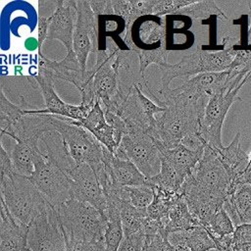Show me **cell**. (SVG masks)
Returning a JSON list of instances; mask_svg holds the SVG:
<instances>
[{"label":"cell","instance_id":"cell-8","mask_svg":"<svg viewBox=\"0 0 251 251\" xmlns=\"http://www.w3.org/2000/svg\"><path fill=\"white\" fill-rule=\"evenodd\" d=\"M114 155L131 161L147 178L161 171L162 153L158 140L147 132L126 133Z\"/></svg>","mask_w":251,"mask_h":251},{"label":"cell","instance_id":"cell-1","mask_svg":"<svg viewBox=\"0 0 251 251\" xmlns=\"http://www.w3.org/2000/svg\"><path fill=\"white\" fill-rule=\"evenodd\" d=\"M121 49L112 37L106 38V48L96 53V63L87 70L81 94L83 108L91 111L99 102L103 112H115L122 105L118 79V54Z\"/></svg>","mask_w":251,"mask_h":251},{"label":"cell","instance_id":"cell-41","mask_svg":"<svg viewBox=\"0 0 251 251\" xmlns=\"http://www.w3.org/2000/svg\"><path fill=\"white\" fill-rule=\"evenodd\" d=\"M235 251H251V224L239 225L232 233Z\"/></svg>","mask_w":251,"mask_h":251},{"label":"cell","instance_id":"cell-10","mask_svg":"<svg viewBox=\"0 0 251 251\" xmlns=\"http://www.w3.org/2000/svg\"><path fill=\"white\" fill-rule=\"evenodd\" d=\"M164 111V107L157 105L147 97L137 85L131 89L128 96L118 108L117 114L126 123L127 132L151 134L156 126V116Z\"/></svg>","mask_w":251,"mask_h":251},{"label":"cell","instance_id":"cell-14","mask_svg":"<svg viewBox=\"0 0 251 251\" xmlns=\"http://www.w3.org/2000/svg\"><path fill=\"white\" fill-rule=\"evenodd\" d=\"M228 71L222 73H205L187 78L181 85L166 92L161 101L167 97L177 99H198L203 96L211 97L217 92L227 88Z\"/></svg>","mask_w":251,"mask_h":251},{"label":"cell","instance_id":"cell-9","mask_svg":"<svg viewBox=\"0 0 251 251\" xmlns=\"http://www.w3.org/2000/svg\"><path fill=\"white\" fill-rule=\"evenodd\" d=\"M33 165L34 172L29 178L55 210L72 199L71 178L59 167L46 160L39 149L33 155Z\"/></svg>","mask_w":251,"mask_h":251},{"label":"cell","instance_id":"cell-50","mask_svg":"<svg viewBox=\"0 0 251 251\" xmlns=\"http://www.w3.org/2000/svg\"><path fill=\"white\" fill-rule=\"evenodd\" d=\"M25 251H30V249H29V248H28V247H27V248H26V249H25Z\"/></svg>","mask_w":251,"mask_h":251},{"label":"cell","instance_id":"cell-30","mask_svg":"<svg viewBox=\"0 0 251 251\" xmlns=\"http://www.w3.org/2000/svg\"><path fill=\"white\" fill-rule=\"evenodd\" d=\"M152 188L154 190V198L151 204L147 207L148 217L165 223L167 226L169 223V213L174 203L180 196V192L171 191L158 186Z\"/></svg>","mask_w":251,"mask_h":251},{"label":"cell","instance_id":"cell-18","mask_svg":"<svg viewBox=\"0 0 251 251\" xmlns=\"http://www.w3.org/2000/svg\"><path fill=\"white\" fill-rule=\"evenodd\" d=\"M52 129V114H42L29 110L10 128L2 132L1 136L7 135L17 142L39 141L44 132Z\"/></svg>","mask_w":251,"mask_h":251},{"label":"cell","instance_id":"cell-19","mask_svg":"<svg viewBox=\"0 0 251 251\" xmlns=\"http://www.w3.org/2000/svg\"><path fill=\"white\" fill-rule=\"evenodd\" d=\"M156 4V0H124L113 1L114 15L119 16L124 20L125 29L122 35V39L128 47V50L137 52L139 46L136 45L132 38V27L137 19L144 16H153V10Z\"/></svg>","mask_w":251,"mask_h":251},{"label":"cell","instance_id":"cell-5","mask_svg":"<svg viewBox=\"0 0 251 251\" xmlns=\"http://www.w3.org/2000/svg\"><path fill=\"white\" fill-rule=\"evenodd\" d=\"M0 191L10 213L27 226L50 206L29 177L16 173L0 177Z\"/></svg>","mask_w":251,"mask_h":251},{"label":"cell","instance_id":"cell-28","mask_svg":"<svg viewBox=\"0 0 251 251\" xmlns=\"http://www.w3.org/2000/svg\"><path fill=\"white\" fill-rule=\"evenodd\" d=\"M168 240L172 246L184 245L190 251H211L216 248L214 240L202 226L187 230L171 232L168 234Z\"/></svg>","mask_w":251,"mask_h":251},{"label":"cell","instance_id":"cell-25","mask_svg":"<svg viewBox=\"0 0 251 251\" xmlns=\"http://www.w3.org/2000/svg\"><path fill=\"white\" fill-rule=\"evenodd\" d=\"M223 208L235 227L239 225L251 224V185L243 183L231 187Z\"/></svg>","mask_w":251,"mask_h":251},{"label":"cell","instance_id":"cell-23","mask_svg":"<svg viewBox=\"0 0 251 251\" xmlns=\"http://www.w3.org/2000/svg\"><path fill=\"white\" fill-rule=\"evenodd\" d=\"M38 148L46 160L59 167L68 176L77 165L72 158L62 135L54 129L40 136Z\"/></svg>","mask_w":251,"mask_h":251},{"label":"cell","instance_id":"cell-35","mask_svg":"<svg viewBox=\"0 0 251 251\" xmlns=\"http://www.w3.org/2000/svg\"><path fill=\"white\" fill-rule=\"evenodd\" d=\"M121 221L125 236L140 231L143 221L148 217L147 208L139 209L127 201H121Z\"/></svg>","mask_w":251,"mask_h":251},{"label":"cell","instance_id":"cell-7","mask_svg":"<svg viewBox=\"0 0 251 251\" xmlns=\"http://www.w3.org/2000/svg\"><path fill=\"white\" fill-rule=\"evenodd\" d=\"M200 193L225 203L228 196L232 178L218 159L214 149L206 145L203 157L185 178Z\"/></svg>","mask_w":251,"mask_h":251},{"label":"cell","instance_id":"cell-31","mask_svg":"<svg viewBox=\"0 0 251 251\" xmlns=\"http://www.w3.org/2000/svg\"><path fill=\"white\" fill-rule=\"evenodd\" d=\"M198 226L200 225L190 213L187 202L184 196L180 193V196L174 203L169 213V223L166 226L167 234L171 232L191 229Z\"/></svg>","mask_w":251,"mask_h":251},{"label":"cell","instance_id":"cell-26","mask_svg":"<svg viewBox=\"0 0 251 251\" xmlns=\"http://www.w3.org/2000/svg\"><path fill=\"white\" fill-rule=\"evenodd\" d=\"M218 159L229 173L232 183L249 167V155L243 151L240 144V133L237 132L233 140L227 146L219 149L213 148Z\"/></svg>","mask_w":251,"mask_h":251},{"label":"cell","instance_id":"cell-15","mask_svg":"<svg viewBox=\"0 0 251 251\" xmlns=\"http://www.w3.org/2000/svg\"><path fill=\"white\" fill-rule=\"evenodd\" d=\"M69 177L72 180V198L92 205L106 216L107 200L91 167L77 164Z\"/></svg>","mask_w":251,"mask_h":251},{"label":"cell","instance_id":"cell-48","mask_svg":"<svg viewBox=\"0 0 251 251\" xmlns=\"http://www.w3.org/2000/svg\"><path fill=\"white\" fill-rule=\"evenodd\" d=\"M251 165V152H250V154H249V166Z\"/></svg>","mask_w":251,"mask_h":251},{"label":"cell","instance_id":"cell-3","mask_svg":"<svg viewBox=\"0 0 251 251\" xmlns=\"http://www.w3.org/2000/svg\"><path fill=\"white\" fill-rule=\"evenodd\" d=\"M234 48L222 50H203L202 47H190L182 50V58L176 64L166 63L159 67L161 71V86L158 94L168 92L171 81L178 76H194L205 73H222L229 70L234 58Z\"/></svg>","mask_w":251,"mask_h":251},{"label":"cell","instance_id":"cell-6","mask_svg":"<svg viewBox=\"0 0 251 251\" xmlns=\"http://www.w3.org/2000/svg\"><path fill=\"white\" fill-rule=\"evenodd\" d=\"M53 129L58 131L76 164H87L94 173L104 168L105 146L87 129L78 125V121L52 115Z\"/></svg>","mask_w":251,"mask_h":251},{"label":"cell","instance_id":"cell-12","mask_svg":"<svg viewBox=\"0 0 251 251\" xmlns=\"http://www.w3.org/2000/svg\"><path fill=\"white\" fill-rule=\"evenodd\" d=\"M30 251H67V242L58 214L50 205L28 226Z\"/></svg>","mask_w":251,"mask_h":251},{"label":"cell","instance_id":"cell-46","mask_svg":"<svg viewBox=\"0 0 251 251\" xmlns=\"http://www.w3.org/2000/svg\"><path fill=\"white\" fill-rule=\"evenodd\" d=\"M67 246L72 247L75 251H107L104 240L82 243L75 246H71V245H67Z\"/></svg>","mask_w":251,"mask_h":251},{"label":"cell","instance_id":"cell-33","mask_svg":"<svg viewBox=\"0 0 251 251\" xmlns=\"http://www.w3.org/2000/svg\"><path fill=\"white\" fill-rule=\"evenodd\" d=\"M185 178L162 157V165L160 173L152 177L147 178L146 185L150 187L158 186L171 191L178 192Z\"/></svg>","mask_w":251,"mask_h":251},{"label":"cell","instance_id":"cell-39","mask_svg":"<svg viewBox=\"0 0 251 251\" xmlns=\"http://www.w3.org/2000/svg\"><path fill=\"white\" fill-rule=\"evenodd\" d=\"M205 228L214 236H226L234 232L235 226L226 211L222 208L215 214L209 226Z\"/></svg>","mask_w":251,"mask_h":251},{"label":"cell","instance_id":"cell-16","mask_svg":"<svg viewBox=\"0 0 251 251\" xmlns=\"http://www.w3.org/2000/svg\"><path fill=\"white\" fill-rule=\"evenodd\" d=\"M77 20L76 1H55V9L50 17L47 39L60 40L67 48V53L74 51V34Z\"/></svg>","mask_w":251,"mask_h":251},{"label":"cell","instance_id":"cell-32","mask_svg":"<svg viewBox=\"0 0 251 251\" xmlns=\"http://www.w3.org/2000/svg\"><path fill=\"white\" fill-rule=\"evenodd\" d=\"M175 15L177 16H186L192 21L201 23L203 20L210 18L211 16H217L219 20L226 21L227 17L224 11L218 6L215 1H198L196 0L190 5H187L178 11Z\"/></svg>","mask_w":251,"mask_h":251},{"label":"cell","instance_id":"cell-42","mask_svg":"<svg viewBox=\"0 0 251 251\" xmlns=\"http://www.w3.org/2000/svg\"><path fill=\"white\" fill-rule=\"evenodd\" d=\"M145 237L142 231L124 236L118 251H144Z\"/></svg>","mask_w":251,"mask_h":251},{"label":"cell","instance_id":"cell-47","mask_svg":"<svg viewBox=\"0 0 251 251\" xmlns=\"http://www.w3.org/2000/svg\"><path fill=\"white\" fill-rule=\"evenodd\" d=\"M243 183H247L251 185V165L246 169V171L231 184L230 188L237 185V184H243ZM230 190V189H229Z\"/></svg>","mask_w":251,"mask_h":251},{"label":"cell","instance_id":"cell-38","mask_svg":"<svg viewBox=\"0 0 251 251\" xmlns=\"http://www.w3.org/2000/svg\"><path fill=\"white\" fill-rule=\"evenodd\" d=\"M136 53L139 58L140 71L142 75H144L147 67L151 64H155L156 66L160 67L166 63H169L168 58L170 54L173 53V51L167 50L166 44H161L159 45V47L153 49L139 48V50Z\"/></svg>","mask_w":251,"mask_h":251},{"label":"cell","instance_id":"cell-36","mask_svg":"<svg viewBox=\"0 0 251 251\" xmlns=\"http://www.w3.org/2000/svg\"><path fill=\"white\" fill-rule=\"evenodd\" d=\"M117 196L127 201L139 209H146L154 198V190L148 185L138 186H122L117 192Z\"/></svg>","mask_w":251,"mask_h":251},{"label":"cell","instance_id":"cell-21","mask_svg":"<svg viewBox=\"0 0 251 251\" xmlns=\"http://www.w3.org/2000/svg\"><path fill=\"white\" fill-rule=\"evenodd\" d=\"M28 226L19 222L1 200L0 251H25L27 246Z\"/></svg>","mask_w":251,"mask_h":251},{"label":"cell","instance_id":"cell-24","mask_svg":"<svg viewBox=\"0 0 251 251\" xmlns=\"http://www.w3.org/2000/svg\"><path fill=\"white\" fill-rule=\"evenodd\" d=\"M39 67L46 69L54 79H61L75 84L79 91L84 85L86 74L81 70L75 51L67 53L62 61H53L40 55Z\"/></svg>","mask_w":251,"mask_h":251},{"label":"cell","instance_id":"cell-34","mask_svg":"<svg viewBox=\"0 0 251 251\" xmlns=\"http://www.w3.org/2000/svg\"><path fill=\"white\" fill-rule=\"evenodd\" d=\"M166 17H158L157 20L149 19L139 24L137 35L144 44H154L159 42L166 44Z\"/></svg>","mask_w":251,"mask_h":251},{"label":"cell","instance_id":"cell-44","mask_svg":"<svg viewBox=\"0 0 251 251\" xmlns=\"http://www.w3.org/2000/svg\"><path fill=\"white\" fill-rule=\"evenodd\" d=\"M90 7L93 13L98 16H113L114 15V8H113V1L112 0H102L96 1L91 0L89 1Z\"/></svg>","mask_w":251,"mask_h":251},{"label":"cell","instance_id":"cell-11","mask_svg":"<svg viewBox=\"0 0 251 251\" xmlns=\"http://www.w3.org/2000/svg\"><path fill=\"white\" fill-rule=\"evenodd\" d=\"M242 86L226 88L210 97L200 124V136L205 143L215 149L224 147L222 127L228 109L233 102L241 100L238 92Z\"/></svg>","mask_w":251,"mask_h":251},{"label":"cell","instance_id":"cell-37","mask_svg":"<svg viewBox=\"0 0 251 251\" xmlns=\"http://www.w3.org/2000/svg\"><path fill=\"white\" fill-rule=\"evenodd\" d=\"M26 114V110L21 109L12 103L5 94L0 92V129L1 133L10 128L20 118Z\"/></svg>","mask_w":251,"mask_h":251},{"label":"cell","instance_id":"cell-13","mask_svg":"<svg viewBox=\"0 0 251 251\" xmlns=\"http://www.w3.org/2000/svg\"><path fill=\"white\" fill-rule=\"evenodd\" d=\"M77 20L74 34V51L78 59L81 70L86 74V60L90 53L98 52L97 16L93 13L89 1H76Z\"/></svg>","mask_w":251,"mask_h":251},{"label":"cell","instance_id":"cell-43","mask_svg":"<svg viewBox=\"0 0 251 251\" xmlns=\"http://www.w3.org/2000/svg\"><path fill=\"white\" fill-rule=\"evenodd\" d=\"M50 17L47 15H40L38 16V38H37V44H38V53L39 56L43 55L41 53L42 44L47 39L48 36V29L50 25Z\"/></svg>","mask_w":251,"mask_h":251},{"label":"cell","instance_id":"cell-27","mask_svg":"<svg viewBox=\"0 0 251 251\" xmlns=\"http://www.w3.org/2000/svg\"><path fill=\"white\" fill-rule=\"evenodd\" d=\"M158 143L162 157L168 163H170L184 178L191 174L192 170L203 157L205 150V148L192 150L181 143L173 149H167L159 141Z\"/></svg>","mask_w":251,"mask_h":251},{"label":"cell","instance_id":"cell-29","mask_svg":"<svg viewBox=\"0 0 251 251\" xmlns=\"http://www.w3.org/2000/svg\"><path fill=\"white\" fill-rule=\"evenodd\" d=\"M38 149L37 141L16 142L13 149L9 152L14 172L24 176H31L34 172L33 155Z\"/></svg>","mask_w":251,"mask_h":251},{"label":"cell","instance_id":"cell-22","mask_svg":"<svg viewBox=\"0 0 251 251\" xmlns=\"http://www.w3.org/2000/svg\"><path fill=\"white\" fill-rule=\"evenodd\" d=\"M78 125L91 132L109 151L116 153L123 136L106 121L99 102L94 105L86 118L78 122Z\"/></svg>","mask_w":251,"mask_h":251},{"label":"cell","instance_id":"cell-17","mask_svg":"<svg viewBox=\"0 0 251 251\" xmlns=\"http://www.w3.org/2000/svg\"><path fill=\"white\" fill-rule=\"evenodd\" d=\"M35 78L40 86L44 102L46 105L45 110H37L38 113L42 114H52L58 115L66 118H70L75 121H81L90 111L83 108L82 106H75L68 103H65L59 98L57 93L54 90V77L52 75L44 68L38 67V74L35 75Z\"/></svg>","mask_w":251,"mask_h":251},{"label":"cell","instance_id":"cell-45","mask_svg":"<svg viewBox=\"0 0 251 251\" xmlns=\"http://www.w3.org/2000/svg\"><path fill=\"white\" fill-rule=\"evenodd\" d=\"M15 173L13 169V163L11 156L8 151H6L3 144L0 143V177H5Z\"/></svg>","mask_w":251,"mask_h":251},{"label":"cell","instance_id":"cell-20","mask_svg":"<svg viewBox=\"0 0 251 251\" xmlns=\"http://www.w3.org/2000/svg\"><path fill=\"white\" fill-rule=\"evenodd\" d=\"M103 163L115 185L138 186L146 185L147 183V177L131 161L116 157L106 147L104 150Z\"/></svg>","mask_w":251,"mask_h":251},{"label":"cell","instance_id":"cell-40","mask_svg":"<svg viewBox=\"0 0 251 251\" xmlns=\"http://www.w3.org/2000/svg\"><path fill=\"white\" fill-rule=\"evenodd\" d=\"M195 1L196 0H156L153 16L166 17L167 15H175L176 11Z\"/></svg>","mask_w":251,"mask_h":251},{"label":"cell","instance_id":"cell-49","mask_svg":"<svg viewBox=\"0 0 251 251\" xmlns=\"http://www.w3.org/2000/svg\"><path fill=\"white\" fill-rule=\"evenodd\" d=\"M211 251H220V250H218V249H213V250H211ZM230 251H235V250L233 249V250H230Z\"/></svg>","mask_w":251,"mask_h":251},{"label":"cell","instance_id":"cell-4","mask_svg":"<svg viewBox=\"0 0 251 251\" xmlns=\"http://www.w3.org/2000/svg\"><path fill=\"white\" fill-rule=\"evenodd\" d=\"M56 212L67 245L104 240L108 219L92 205L72 198Z\"/></svg>","mask_w":251,"mask_h":251},{"label":"cell","instance_id":"cell-2","mask_svg":"<svg viewBox=\"0 0 251 251\" xmlns=\"http://www.w3.org/2000/svg\"><path fill=\"white\" fill-rule=\"evenodd\" d=\"M210 97L177 99L167 97L161 101L165 111L156 116L151 135L165 148L173 149L189 136L200 134L201 119Z\"/></svg>","mask_w":251,"mask_h":251}]
</instances>
